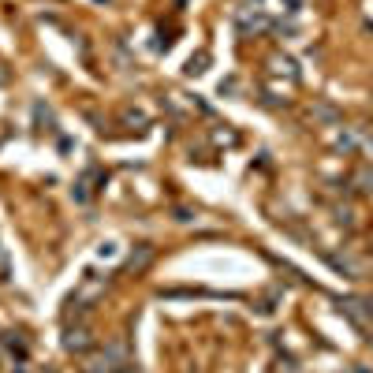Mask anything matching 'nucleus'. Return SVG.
Segmentation results:
<instances>
[{
    "label": "nucleus",
    "mask_w": 373,
    "mask_h": 373,
    "mask_svg": "<svg viewBox=\"0 0 373 373\" xmlns=\"http://www.w3.org/2000/svg\"><path fill=\"white\" fill-rule=\"evenodd\" d=\"M206 64H209V53H198V56H191V60H186L183 71L186 75H202V71H206Z\"/></svg>",
    "instance_id": "6e6552de"
},
{
    "label": "nucleus",
    "mask_w": 373,
    "mask_h": 373,
    "mask_svg": "<svg viewBox=\"0 0 373 373\" xmlns=\"http://www.w3.org/2000/svg\"><path fill=\"white\" fill-rule=\"evenodd\" d=\"M123 366H131V359H127V347H123V344H112V347H105V351L90 354L86 366H82V373H120Z\"/></svg>",
    "instance_id": "f03ea898"
},
{
    "label": "nucleus",
    "mask_w": 373,
    "mask_h": 373,
    "mask_svg": "<svg viewBox=\"0 0 373 373\" xmlns=\"http://www.w3.org/2000/svg\"><path fill=\"white\" fill-rule=\"evenodd\" d=\"M93 180H101V172H97V168H90V172H86L79 183L71 186V198H75V202H90V198H93V191H97V186H93Z\"/></svg>",
    "instance_id": "20e7f679"
},
{
    "label": "nucleus",
    "mask_w": 373,
    "mask_h": 373,
    "mask_svg": "<svg viewBox=\"0 0 373 373\" xmlns=\"http://www.w3.org/2000/svg\"><path fill=\"white\" fill-rule=\"evenodd\" d=\"M105 291H108V276H101V273H86V276L79 280V284H75L71 299H67L64 317L71 321V317H79V313L93 310V302H101V299H105Z\"/></svg>",
    "instance_id": "f257e3e1"
},
{
    "label": "nucleus",
    "mask_w": 373,
    "mask_h": 373,
    "mask_svg": "<svg viewBox=\"0 0 373 373\" xmlns=\"http://www.w3.org/2000/svg\"><path fill=\"white\" fill-rule=\"evenodd\" d=\"M269 71H273V75H287V79H299V71H295V64L291 60H287V56H284V60H280V56H276V60H269Z\"/></svg>",
    "instance_id": "423d86ee"
},
{
    "label": "nucleus",
    "mask_w": 373,
    "mask_h": 373,
    "mask_svg": "<svg viewBox=\"0 0 373 373\" xmlns=\"http://www.w3.org/2000/svg\"><path fill=\"white\" fill-rule=\"evenodd\" d=\"M120 243H116V239H108V243H101V247H97V258L101 261H116V258H120Z\"/></svg>",
    "instance_id": "0eeeda50"
},
{
    "label": "nucleus",
    "mask_w": 373,
    "mask_h": 373,
    "mask_svg": "<svg viewBox=\"0 0 373 373\" xmlns=\"http://www.w3.org/2000/svg\"><path fill=\"white\" fill-rule=\"evenodd\" d=\"M120 373H139V370H134V366H123V370H120Z\"/></svg>",
    "instance_id": "9b49d317"
},
{
    "label": "nucleus",
    "mask_w": 373,
    "mask_h": 373,
    "mask_svg": "<svg viewBox=\"0 0 373 373\" xmlns=\"http://www.w3.org/2000/svg\"><path fill=\"white\" fill-rule=\"evenodd\" d=\"M0 280H12V265H8V254L0 247Z\"/></svg>",
    "instance_id": "1a4fd4ad"
},
{
    "label": "nucleus",
    "mask_w": 373,
    "mask_h": 373,
    "mask_svg": "<svg viewBox=\"0 0 373 373\" xmlns=\"http://www.w3.org/2000/svg\"><path fill=\"white\" fill-rule=\"evenodd\" d=\"M93 347V333L86 325H71L67 321V328H64V351L67 354H86Z\"/></svg>",
    "instance_id": "7ed1b4c3"
},
{
    "label": "nucleus",
    "mask_w": 373,
    "mask_h": 373,
    "mask_svg": "<svg viewBox=\"0 0 373 373\" xmlns=\"http://www.w3.org/2000/svg\"><path fill=\"white\" fill-rule=\"evenodd\" d=\"M362 183H370V191H373V168L370 172H362Z\"/></svg>",
    "instance_id": "9d476101"
},
{
    "label": "nucleus",
    "mask_w": 373,
    "mask_h": 373,
    "mask_svg": "<svg viewBox=\"0 0 373 373\" xmlns=\"http://www.w3.org/2000/svg\"><path fill=\"white\" fill-rule=\"evenodd\" d=\"M149 261H154V247H149V243H139V250H134L131 258H127V269H134V273H142V269H146Z\"/></svg>",
    "instance_id": "39448f33"
}]
</instances>
